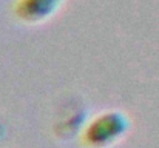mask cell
Instances as JSON below:
<instances>
[{
  "label": "cell",
  "mask_w": 159,
  "mask_h": 148,
  "mask_svg": "<svg viewBox=\"0 0 159 148\" xmlns=\"http://www.w3.org/2000/svg\"><path fill=\"white\" fill-rule=\"evenodd\" d=\"M130 128L128 117L120 111H107L96 116L84 130V141L88 147L107 148L116 144Z\"/></svg>",
  "instance_id": "obj_1"
},
{
  "label": "cell",
  "mask_w": 159,
  "mask_h": 148,
  "mask_svg": "<svg viewBox=\"0 0 159 148\" xmlns=\"http://www.w3.org/2000/svg\"><path fill=\"white\" fill-rule=\"evenodd\" d=\"M65 0H17L14 12L17 19L28 25H39L54 17Z\"/></svg>",
  "instance_id": "obj_2"
}]
</instances>
